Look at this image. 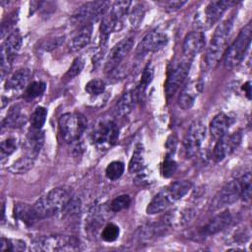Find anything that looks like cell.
Returning <instances> with one entry per match:
<instances>
[{
	"instance_id": "16",
	"label": "cell",
	"mask_w": 252,
	"mask_h": 252,
	"mask_svg": "<svg viewBox=\"0 0 252 252\" xmlns=\"http://www.w3.org/2000/svg\"><path fill=\"white\" fill-rule=\"evenodd\" d=\"M206 47V35L202 31L189 32L183 41V54L185 58L193 59L194 56L202 52Z\"/></svg>"
},
{
	"instance_id": "45",
	"label": "cell",
	"mask_w": 252,
	"mask_h": 252,
	"mask_svg": "<svg viewBox=\"0 0 252 252\" xmlns=\"http://www.w3.org/2000/svg\"><path fill=\"white\" fill-rule=\"evenodd\" d=\"M166 147L168 149V154L169 156H171L173 153H174V150H175V147H176V139L174 137H170L168 140H167V143H166Z\"/></svg>"
},
{
	"instance_id": "22",
	"label": "cell",
	"mask_w": 252,
	"mask_h": 252,
	"mask_svg": "<svg viewBox=\"0 0 252 252\" xmlns=\"http://www.w3.org/2000/svg\"><path fill=\"white\" fill-rule=\"evenodd\" d=\"M191 187H192V184L190 181L178 180L170 183L168 186H166L162 190L172 204L180 200L181 198H183L189 192Z\"/></svg>"
},
{
	"instance_id": "23",
	"label": "cell",
	"mask_w": 252,
	"mask_h": 252,
	"mask_svg": "<svg viewBox=\"0 0 252 252\" xmlns=\"http://www.w3.org/2000/svg\"><path fill=\"white\" fill-rule=\"evenodd\" d=\"M170 205H171V202L169 201V199L167 198L163 190H161L152 199L146 211L149 215H155V214H158L165 211Z\"/></svg>"
},
{
	"instance_id": "40",
	"label": "cell",
	"mask_w": 252,
	"mask_h": 252,
	"mask_svg": "<svg viewBox=\"0 0 252 252\" xmlns=\"http://www.w3.org/2000/svg\"><path fill=\"white\" fill-rule=\"evenodd\" d=\"M105 90V84L102 80L93 79L88 82L85 86V91L92 95H98L102 94Z\"/></svg>"
},
{
	"instance_id": "2",
	"label": "cell",
	"mask_w": 252,
	"mask_h": 252,
	"mask_svg": "<svg viewBox=\"0 0 252 252\" xmlns=\"http://www.w3.org/2000/svg\"><path fill=\"white\" fill-rule=\"evenodd\" d=\"M232 26L233 19L229 18L221 22L215 30L205 56L206 64L208 67L215 66L220 58L223 55L226 49L230 32L232 30Z\"/></svg>"
},
{
	"instance_id": "28",
	"label": "cell",
	"mask_w": 252,
	"mask_h": 252,
	"mask_svg": "<svg viewBox=\"0 0 252 252\" xmlns=\"http://www.w3.org/2000/svg\"><path fill=\"white\" fill-rule=\"evenodd\" d=\"M47 117V110L43 106H37L31 117V125L34 130H40L45 123Z\"/></svg>"
},
{
	"instance_id": "1",
	"label": "cell",
	"mask_w": 252,
	"mask_h": 252,
	"mask_svg": "<svg viewBox=\"0 0 252 252\" xmlns=\"http://www.w3.org/2000/svg\"><path fill=\"white\" fill-rule=\"evenodd\" d=\"M72 198L70 190L63 187L53 188L45 196L39 198L33 204V208L39 220L49 218L59 213H63Z\"/></svg>"
},
{
	"instance_id": "44",
	"label": "cell",
	"mask_w": 252,
	"mask_h": 252,
	"mask_svg": "<svg viewBox=\"0 0 252 252\" xmlns=\"http://www.w3.org/2000/svg\"><path fill=\"white\" fill-rule=\"evenodd\" d=\"M64 39V37H56V38H54V39H51L48 43H46L45 45H44V47H45V50H51V49H54V48H56L57 46H59L60 44H61V42H62V40Z\"/></svg>"
},
{
	"instance_id": "20",
	"label": "cell",
	"mask_w": 252,
	"mask_h": 252,
	"mask_svg": "<svg viewBox=\"0 0 252 252\" xmlns=\"http://www.w3.org/2000/svg\"><path fill=\"white\" fill-rule=\"evenodd\" d=\"M32 72L30 69L23 68L12 74L5 83V89L8 91H20L27 88L30 84Z\"/></svg>"
},
{
	"instance_id": "32",
	"label": "cell",
	"mask_w": 252,
	"mask_h": 252,
	"mask_svg": "<svg viewBox=\"0 0 252 252\" xmlns=\"http://www.w3.org/2000/svg\"><path fill=\"white\" fill-rule=\"evenodd\" d=\"M124 169H125V166L122 161L114 160V161H111L106 166L105 175L110 180H116L121 177V175L124 172Z\"/></svg>"
},
{
	"instance_id": "10",
	"label": "cell",
	"mask_w": 252,
	"mask_h": 252,
	"mask_svg": "<svg viewBox=\"0 0 252 252\" xmlns=\"http://www.w3.org/2000/svg\"><path fill=\"white\" fill-rule=\"evenodd\" d=\"M22 46V35L18 29L14 30L5 39L2 50H1V70L2 78H4L5 73L9 72L12 62Z\"/></svg>"
},
{
	"instance_id": "6",
	"label": "cell",
	"mask_w": 252,
	"mask_h": 252,
	"mask_svg": "<svg viewBox=\"0 0 252 252\" xmlns=\"http://www.w3.org/2000/svg\"><path fill=\"white\" fill-rule=\"evenodd\" d=\"M235 3L236 2L230 0H218L207 3L205 7L196 14L195 25L201 31L210 29L221 18L224 12Z\"/></svg>"
},
{
	"instance_id": "5",
	"label": "cell",
	"mask_w": 252,
	"mask_h": 252,
	"mask_svg": "<svg viewBox=\"0 0 252 252\" xmlns=\"http://www.w3.org/2000/svg\"><path fill=\"white\" fill-rule=\"evenodd\" d=\"M87 119L81 113L68 112L60 116L58 120L59 133L62 140L71 144L78 142L87 128Z\"/></svg>"
},
{
	"instance_id": "4",
	"label": "cell",
	"mask_w": 252,
	"mask_h": 252,
	"mask_svg": "<svg viewBox=\"0 0 252 252\" xmlns=\"http://www.w3.org/2000/svg\"><path fill=\"white\" fill-rule=\"evenodd\" d=\"M32 250L43 252L76 251L80 249V242L69 235H44L35 237L32 242Z\"/></svg>"
},
{
	"instance_id": "21",
	"label": "cell",
	"mask_w": 252,
	"mask_h": 252,
	"mask_svg": "<svg viewBox=\"0 0 252 252\" xmlns=\"http://www.w3.org/2000/svg\"><path fill=\"white\" fill-rule=\"evenodd\" d=\"M14 217L28 226L33 225L39 220L33 206L25 203H17L15 205Z\"/></svg>"
},
{
	"instance_id": "17",
	"label": "cell",
	"mask_w": 252,
	"mask_h": 252,
	"mask_svg": "<svg viewBox=\"0 0 252 252\" xmlns=\"http://www.w3.org/2000/svg\"><path fill=\"white\" fill-rule=\"evenodd\" d=\"M232 215L229 211L221 212L212 218L201 229L203 235H214L224 228H226L232 222Z\"/></svg>"
},
{
	"instance_id": "11",
	"label": "cell",
	"mask_w": 252,
	"mask_h": 252,
	"mask_svg": "<svg viewBox=\"0 0 252 252\" xmlns=\"http://www.w3.org/2000/svg\"><path fill=\"white\" fill-rule=\"evenodd\" d=\"M240 193H241L240 179L237 178L229 181L216 195L215 199L211 204V210L215 211V210L221 209L225 206L233 204L240 198Z\"/></svg>"
},
{
	"instance_id": "41",
	"label": "cell",
	"mask_w": 252,
	"mask_h": 252,
	"mask_svg": "<svg viewBox=\"0 0 252 252\" xmlns=\"http://www.w3.org/2000/svg\"><path fill=\"white\" fill-rule=\"evenodd\" d=\"M177 168V164L176 162L171 158V156L166 155V157L164 158V160L161 164V174L163 177H170L171 175L174 174V172L176 171Z\"/></svg>"
},
{
	"instance_id": "8",
	"label": "cell",
	"mask_w": 252,
	"mask_h": 252,
	"mask_svg": "<svg viewBox=\"0 0 252 252\" xmlns=\"http://www.w3.org/2000/svg\"><path fill=\"white\" fill-rule=\"evenodd\" d=\"M119 137L117 125L112 120H99L91 130V141L97 146H112Z\"/></svg>"
},
{
	"instance_id": "27",
	"label": "cell",
	"mask_w": 252,
	"mask_h": 252,
	"mask_svg": "<svg viewBox=\"0 0 252 252\" xmlns=\"http://www.w3.org/2000/svg\"><path fill=\"white\" fill-rule=\"evenodd\" d=\"M145 165V158H144V150L141 145H138L134 150L132 157L130 158L128 164V170L130 173H139L143 170Z\"/></svg>"
},
{
	"instance_id": "3",
	"label": "cell",
	"mask_w": 252,
	"mask_h": 252,
	"mask_svg": "<svg viewBox=\"0 0 252 252\" xmlns=\"http://www.w3.org/2000/svg\"><path fill=\"white\" fill-rule=\"evenodd\" d=\"M252 25L247 24L238 33L235 40L226 49L223 57V65L226 69H233L244 59L251 43Z\"/></svg>"
},
{
	"instance_id": "29",
	"label": "cell",
	"mask_w": 252,
	"mask_h": 252,
	"mask_svg": "<svg viewBox=\"0 0 252 252\" xmlns=\"http://www.w3.org/2000/svg\"><path fill=\"white\" fill-rule=\"evenodd\" d=\"M46 89V85L42 81H34L31 83L25 91V97L29 99H33L39 95H41Z\"/></svg>"
},
{
	"instance_id": "35",
	"label": "cell",
	"mask_w": 252,
	"mask_h": 252,
	"mask_svg": "<svg viewBox=\"0 0 252 252\" xmlns=\"http://www.w3.org/2000/svg\"><path fill=\"white\" fill-rule=\"evenodd\" d=\"M17 148H18V141L15 137L10 136V137H6L5 139H3L0 144L2 158L12 155L17 150Z\"/></svg>"
},
{
	"instance_id": "25",
	"label": "cell",
	"mask_w": 252,
	"mask_h": 252,
	"mask_svg": "<svg viewBox=\"0 0 252 252\" xmlns=\"http://www.w3.org/2000/svg\"><path fill=\"white\" fill-rule=\"evenodd\" d=\"M35 157L36 156L28 152V154L26 156L19 158L17 160H15L13 162V164L9 167V171L14 174L26 173L33 166Z\"/></svg>"
},
{
	"instance_id": "30",
	"label": "cell",
	"mask_w": 252,
	"mask_h": 252,
	"mask_svg": "<svg viewBox=\"0 0 252 252\" xmlns=\"http://www.w3.org/2000/svg\"><path fill=\"white\" fill-rule=\"evenodd\" d=\"M26 242L20 239H9L2 237L0 242L1 251H23L26 249Z\"/></svg>"
},
{
	"instance_id": "36",
	"label": "cell",
	"mask_w": 252,
	"mask_h": 252,
	"mask_svg": "<svg viewBox=\"0 0 252 252\" xmlns=\"http://www.w3.org/2000/svg\"><path fill=\"white\" fill-rule=\"evenodd\" d=\"M130 204H131L130 196L127 194H122V195L117 196L116 198H114L111 201V203L109 205V209L111 212L117 213V212L127 209L130 206Z\"/></svg>"
},
{
	"instance_id": "46",
	"label": "cell",
	"mask_w": 252,
	"mask_h": 252,
	"mask_svg": "<svg viewBox=\"0 0 252 252\" xmlns=\"http://www.w3.org/2000/svg\"><path fill=\"white\" fill-rule=\"evenodd\" d=\"M243 90L245 91L247 97L250 99L251 98V85H250V82H247L246 84H244Z\"/></svg>"
},
{
	"instance_id": "37",
	"label": "cell",
	"mask_w": 252,
	"mask_h": 252,
	"mask_svg": "<svg viewBox=\"0 0 252 252\" xmlns=\"http://www.w3.org/2000/svg\"><path fill=\"white\" fill-rule=\"evenodd\" d=\"M129 21L133 27H137L143 20L145 7L142 3H136L133 8L129 9Z\"/></svg>"
},
{
	"instance_id": "24",
	"label": "cell",
	"mask_w": 252,
	"mask_h": 252,
	"mask_svg": "<svg viewBox=\"0 0 252 252\" xmlns=\"http://www.w3.org/2000/svg\"><path fill=\"white\" fill-rule=\"evenodd\" d=\"M138 95L139 94L133 91L125 93L117 103V112L121 116L128 115L135 107V104L138 99Z\"/></svg>"
},
{
	"instance_id": "42",
	"label": "cell",
	"mask_w": 252,
	"mask_h": 252,
	"mask_svg": "<svg viewBox=\"0 0 252 252\" xmlns=\"http://www.w3.org/2000/svg\"><path fill=\"white\" fill-rule=\"evenodd\" d=\"M84 66H85V61L82 57L75 58L72 65L70 66V68L66 72L65 78L66 79H73L74 77H76L77 75H79L82 72Z\"/></svg>"
},
{
	"instance_id": "19",
	"label": "cell",
	"mask_w": 252,
	"mask_h": 252,
	"mask_svg": "<svg viewBox=\"0 0 252 252\" xmlns=\"http://www.w3.org/2000/svg\"><path fill=\"white\" fill-rule=\"evenodd\" d=\"M92 33H93V24L91 23L84 24L71 39L69 43L70 50L73 52H76L78 50L83 49L85 46H87L91 40Z\"/></svg>"
},
{
	"instance_id": "15",
	"label": "cell",
	"mask_w": 252,
	"mask_h": 252,
	"mask_svg": "<svg viewBox=\"0 0 252 252\" xmlns=\"http://www.w3.org/2000/svg\"><path fill=\"white\" fill-rule=\"evenodd\" d=\"M203 82L201 80H193L188 82L181 90L180 94L178 96L177 102L180 108L183 110L190 109L194 103L198 95L203 91Z\"/></svg>"
},
{
	"instance_id": "43",
	"label": "cell",
	"mask_w": 252,
	"mask_h": 252,
	"mask_svg": "<svg viewBox=\"0 0 252 252\" xmlns=\"http://www.w3.org/2000/svg\"><path fill=\"white\" fill-rule=\"evenodd\" d=\"M184 4H186V1H168L164 3V7L166 11L173 12L180 9Z\"/></svg>"
},
{
	"instance_id": "14",
	"label": "cell",
	"mask_w": 252,
	"mask_h": 252,
	"mask_svg": "<svg viewBox=\"0 0 252 252\" xmlns=\"http://www.w3.org/2000/svg\"><path fill=\"white\" fill-rule=\"evenodd\" d=\"M168 42V37L164 32L152 31L148 32L140 41L137 47V55L144 56L148 53L157 52L162 49Z\"/></svg>"
},
{
	"instance_id": "31",
	"label": "cell",
	"mask_w": 252,
	"mask_h": 252,
	"mask_svg": "<svg viewBox=\"0 0 252 252\" xmlns=\"http://www.w3.org/2000/svg\"><path fill=\"white\" fill-rule=\"evenodd\" d=\"M131 4V1H116L111 5L109 13L120 22L121 19L129 12Z\"/></svg>"
},
{
	"instance_id": "26",
	"label": "cell",
	"mask_w": 252,
	"mask_h": 252,
	"mask_svg": "<svg viewBox=\"0 0 252 252\" xmlns=\"http://www.w3.org/2000/svg\"><path fill=\"white\" fill-rule=\"evenodd\" d=\"M19 105L12 106L3 120V127H19L25 123V115L22 114Z\"/></svg>"
},
{
	"instance_id": "33",
	"label": "cell",
	"mask_w": 252,
	"mask_h": 252,
	"mask_svg": "<svg viewBox=\"0 0 252 252\" xmlns=\"http://www.w3.org/2000/svg\"><path fill=\"white\" fill-rule=\"evenodd\" d=\"M17 18H18V14L16 11L10 13L5 17V19L2 21V24H1V38H5L6 35L8 36L14 31Z\"/></svg>"
},
{
	"instance_id": "13",
	"label": "cell",
	"mask_w": 252,
	"mask_h": 252,
	"mask_svg": "<svg viewBox=\"0 0 252 252\" xmlns=\"http://www.w3.org/2000/svg\"><path fill=\"white\" fill-rule=\"evenodd\" d=\"M134 45V37L127 36L116 43L106 57L104 64L105 72H112L126 57Z\"/></svg>"
},
{
	"instance_id": "7",
	"label": "cell",
	"mask_w": 252,
	"mask_h": 252,
	"mask_svg": "<svg viewBox=\"0 0 252 252\" xmlns=\"http://www.w3.org/2000/svg\"><path fill=\"white\" fill-rule=\"evenodd\" d=\"M191 61L192 59L185 58L170 64L165 82V94L167 98H170L184 83L190 70Z\"/></svg>"
},
{
	"instance_id": "9",
	"label": "cell",
	"mask_w": 252,
	"mask_h": 252,
	"mask_svg": "<svg viewBox=\"0 0 252 252\" xmlns=\"http://www.w3.org/2000/svg\"><path fill=\"white\" fill-rule=\"evenodd\" d=\"M206 126L201 121H194L188 128L183 146L188 158L195 157L201 150L206 139Z\"/></svg>"
},
{
	"instance_id": "18",
	"label": "cell",
	"mask_w": 252,
	"mask_h": 252,
	"mask_svg": "<svg viewBox=\"0 0 252 252\" xmlns=\"http://www.w3.org/2000/svg\"><path fill=\"white\" fill-rule=\"evenodd\" d=\"M234 119L224 112L218 113L210 122V132L216 139L220 138L227 133L230 126L233 124Z\"/></svg>"
},
{
	"instance_id": "38",
	"label": "cell",
	"mask_w": 252,
	"mask_h": 252,
	"mask_svg": "<svg viewBox=\"0 0 252 252\" xmlns=\"http://www.w3.org/2000/svg\"><path fill=\"white\" fill-rule=\"evenodd\" d=\"M119 233V226L113 222H109L103 227L101 231V238L106 242H113L118 238Z\"/></svg>"
},
{
	"instance_id": "12",
	"label": "cell",
	"mask_w": 252,
	"mask_h": 252,
	"mask_svg": "<svg viewBox=\"0 0 252 252\" xmlns=\"http://www.w3.org/2000/svg\"><path fill=\"white\" fill-rule=\"evenodd\" d=\"M241 133L234 132L232 134H224L218 139L213 151V158L216 162L222 161L227 156L234 152L241 142Z\"/></svg>"
},
{
	"instance_id": "39",
	"label": "cell",
	"mask_w": 252,
	"mask_h": 252,
	"mask_svg": "<svg viewBox=\"0 0 252 252\" xmlns=\"http://www.w3.org/2000/svg\"><path fill=\"white\" fill-rule=\"evenodd\" d=\"M239 179L241 183L240 199L244 202H248L251 198V173L246 172Z\"/></svg>"
},
{
	"instance_id": "34",
	"label": "cell",
	"mask_w": 252,
	"mask_h": 252,
	"mask_svg": "<svg viewBox=\"0 0 252 252\" xmlns=\"http://www.w3.org/2000/svg\"><path fill=\"white\" fill-rule=\"evenodd\" d=\"M153 78H154V68L151 63H148L143 70L141 80L138 85V90H139L140 94L144 93L146 91L148 86L152 83Z\"/></svg>"
}]
</instances>
